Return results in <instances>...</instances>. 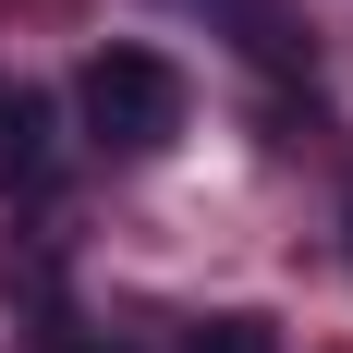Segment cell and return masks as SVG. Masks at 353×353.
I'll use <instances>...</instances> for the list:
<instances>
[{
  "instance_id": "obj_1",
  "label": "cell",
  "mask_w": 353,
  "mask_h": 353,
  "mask_svg": "<svg viewBox=\"0 0 353 353\" xmlns=\"http://www.w3.org/2000/svg\"><path fill=\"white\" fill-rule=\"evenodd\" d=\"M73 110H85V134L122 146V159H146V146H171L183 134V61L171 49H98L85 61V85H73Z\"/></svg>"
},
{
  "instance_id": "obj_2",
  "label": "cell",
  "mask_w": 353,
  "mask_h": 353,
  "mask_svg": "<svg viewBox=\"0 0 353 353\" xmlns=\"http://www.w3.org/2000/svg\"><path fill=\"white\" fill-rule=\"evenodd\" d=\"M195 12H219L244 61H268V73H305V25H292V0H195Z\"/></svg>"
},
{
  "instance_id": "obj_3",
  "label": "cell",
  "mask_w": 353,
  "mask_h": 353,
  "mask_svg": "<svg viewBox=\"0 0 353 353\" xmlns=\"http://www.w3.org/2000/svg\"><path fill=\"white\" fill-rule=\"evenodd\" d=\"M0 171H12V183L49 171V110H37L25 85H0Z\"/></svg>"
},
{
  "instance_id": "obj_4",
  "label": "cell",
  "mask_w": 353,
  "mask_h": 353,
  "mask_svg": "<svg viewBox=\"0 0 353 353\" xmlns=\"http://www.w3.org/2000/svg\"><path fill=\"white\" fill-rule=\"evenodd\" d=\"M195 353H281V329H268V317H208Z\"/></svg>"
},
{
  "instance_id": "obj_5",
  "label": "cell",
  "mask_w": 353,
  "mask_h": 353,
  "mask_svg": "<svg viewBox=\"0 0 353 353\" xmlns=\"http://www.w3.org/2000/svg\"><path fill=\"white\" fill-rule=\"evenodd\" d=\"M49 353H122V341H85V329H61V341H49Z\"/></svg>"
}]
</instances>
